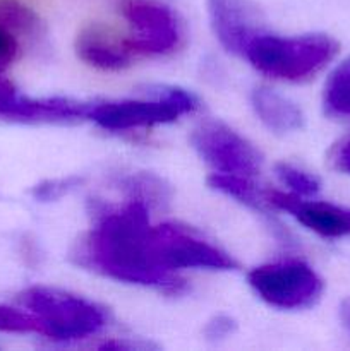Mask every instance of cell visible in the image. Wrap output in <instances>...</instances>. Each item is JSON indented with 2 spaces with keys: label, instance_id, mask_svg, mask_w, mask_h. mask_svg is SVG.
Here are the masks:
<instances>
[{
  "label": "cell",
  "instance_id": "obj_1",
  "mask_svg": "<svg viewBox=\"0 0 350 351\" xmlns=\"http://www.w3.org/2000/svg\"><path fill=\"white\" fill-rule=\"evenodd\" d=\"M148 213L150 209L136 201L120 209L95 204V226L78 243L72 259L117 281L177 291L184 283L160 264Z\"/></svg>",
  "mask_w": 350,
  "mask_h": 351
},
{
  "label": "cell",
  "instance_id": "obj_2",
  "mask_svg": "<svg viewBox=\"0 0 350 351\" xmlns=\"http://www.w3.org/2000/svg\"><path fill=\"white\" fill-rule=\"evenodd\" d=\"M338 53V43L328 34L277 36L257 33L244 55L268 77L280 81H305L318 74Z\"/></svg>",
  "mask_w": 350,
  "mask_h": 351
},
{
  "label": "cell",
  "instance_id": "obj_3",
  "mask_svg": "<svg viewBox=\"0 0 350 351\" xmlns=\"http://www.w3.org/2000/svg\"><path fill=\"white\" fill-rule=\"evenodd\" d=\"M19 304L38 319V335L54 341H79L98 335L106 324L98 305L57 288H27L19 295Z\"/></svg>",
  "mask_w": 350,
  "mask_h": 351
},
{
  "label": "cell",
  "instance_id": "obj_4",
  "mask_svg": "<svg viewBox=\"0 0 350 351\" xmlns=\"http://www.w3.org/2000/svg\"><path fill=\"white\" fill-rule=\"evenodd\" d=\"M151 99H117L91 103L88 120L105 130H129L137 127L170 123L198 108V99L189 91L161 86L150 91Z\"/></svg>",
  "mask_w": 350,
  "mask_h": 351
},
{
  "label": "cell",
  "instance_id": "obj_5",
  "mask_svg": "<svg viewBox=\"0 0 350 351\" xmlns=\"http://www.w3.org/2000/svg\"><path fill=\"white\" fill-rule=\"evenodd\" d=\"M247 280L261 300L283 311L311 307L323 293L321 278L309 264L299 259L254 267Z\"/></svg>",
  "mask_w": 350,
  "mask_h": 351
},
{
  "label": "cell",
  "instance_id": "obj_6",
  "mask_svg": "<svg viewBox=\"0 0 350 351\" xmlns=\"http://www.w3.org/2000/svg\"><path fill=\"white\" fill-rule=\"evenodd\" d=\"M191 143L196 153L218 173L256 177L263 156L246 137L220 120H205L192 130Z\"/></svg>",
  "mask_w": 350,
  "mask_h": 351
},
{
  "label": "cell",
  "instance_id": "obj_7",
  "mask_svg": "<svg viewBox=\"0 0 350 351\" xmlns=\"http://www.w3.org/2000/svg\"><path fill=\"white\" fill-rule=\"evenodd\" d=\"M122 14L134 27L132 36L124 40L130 53H168L180 43L182 27L170 7L150 0H126Z\"/></svg>",
  "mask_w": 350,
  "mask_h": 351
},
{
  "label": "cell",
  "instance_id": "obj_8",
  "mask_svg": "<svg viewBox=\"0 0 350 351\" xmlns=\"http://www.w3.org/2000/svg\"><path fill=\"white\" fill-rule=\"evenodd\" d=\"M154 235L158 259L170 273L177 269L233 271L239 267L232 256L175 225L154 226Z\"/></svg>",
  "mask_w": 350,
  "mask_h": 351
},
{
  "label": "cell",
  "instance_id": "obj_9",
  "mask_svg": "<svg viewBox=\"0 0 350 351\" xmlns=\"http://www.w3.org/2000/svg\"><path fill=\"white\" fill-rule=\"evenodd\" d=\"M91 103L69 98H30L0 72V119L12 122H78L88 120Z\"/></svg>",
  "mask_w": 350,
  "mask_h": 351
},
{
  "label": "cell",
  "instance_id": "obj_10",
  "mask_svg": "<svg viewBox=\"0 0 350 351\" xmlns=\"http://www.w3.org/2000/svg\"><path fill=\"white\" fill-rule=\"evenodd\" d=\"M268 201L273 208L287 211L301 225L325 239L350 237V209L323 201H304L292 192L270 191Z\"/></svg>",
  "mask_w": 350,
  "mask_h": 351
},
{
  "label": "cell",
  "instance_id": "obj_11",
  "mask_svg": "<svg viewBox=\"0 0 350 351\" xmlns=\"http://www.w3.org/2000/svg\"><path fill=\"white\" fill-rule=\"evenodd\" d=\"M208 3L220 43L232 53L244 55L247 43L259 33L246 0H208Z\"/></svg>",
  "mask_w": 350,
  "mask_h": 351
},
{
  "label": "cell",
  "instance_id": "obj_12",
  "mask_svg": "<svg viewBox=\"0 0 350 351\" xmlns=\"http://www.w3.org/2000/svg\"><path fill=\"white\" fill-rule=\"evenodd\" d=\"M78 55L89 65L105 71H119L129 65L130 51L122 41H117L102 27L91 26L82 31L75 41Z\"/></svg>",
  "mask_w": 350,
  "mask_h": 351
},
{
  "label": "cell",
  "instance_id": "obj_13",
  "mask_svg": "<svg viewBox=\"0 0 350 351\" xmlns=\"http://www.w3.org/2000/svg\"><path fill=\"white\" fill-rule=\"evenodd\" d=\"M253 108L261 122L275 134L295 132L304 123L301 108L292 99L270 88L254 89Z\"/></svg>",
  "mask_w": 350,
  "mask_h": 351
},
{
  "label": "cell",
  "instance_id": "obj_14",
  "mask_svg": "<svg viewBox=\"0 0 350 351\" xmlns=\"http://www.w3.org/2000/svg\"><path fill=\"white\" fill-rule=\"evenodd\" d=\"M209 187L215 189V191L222 192V194L229 195V197L237 199L240 204L247 206L253 211L259 213L264 218L271 219V211L270 208L273 206L268 201L266 192H261L256 185L250 182L249 177H242V175H232V173H215L208 178Z\"/></svg>",
  "mask_w": 350,
  "mask_h": 351
},
{
  "label": "cell",
  "instance_id": "obj_15",
  "mask_svg": "<svg viewBox=\"0 0 350 351\" xmlns=\"http://www.w3.org/2000/svg\"><path fill=\"white\" fill-rule=\"evenodd\" d=\"M120 189L129 201L141 202L148 209H160L170 202V189L161 178L151 173H134L120 180Z\"/></svg>",
  "mask_w": 350,
  "mask_h": 351
},
{
  "label": "cell",
  "instance_id": "obj_16",
  "mask_svg": "<svg viewBox=\"0 0 350 351\" xmlns=\"http://www.w3.org/2000/svg\"><path fill=\"white\" fill-rule=\"evenodd\" d=\"M323 105L329 117L350 120V57L329 74L325 84Z\"/></svg>",
  "mask_w": 350,
  "mask_h": 351
},
{
  "label": "cell",
  "instance_id": "obj_17",
  "mask_svg": "<svg viewBox=\"0 0 350 351\" xmlns=\"http://www.w3.org/2000/svg\"><path fill=\"white\" fill-rule=\"evenodd\" d=\"M0 23L16 38L38 40L41 36V23L36 14L16 0H0Z\"/></svg>",
  "mask_w": 350,
  "mask_h": 351
},
{
  "label": "cell",
  "instance_id": "obj_18",
  "mask_svg": "<svg viewBox=\"0 0 350 351\" xmlns=\"http://www.w3.org/2000/svg\"><path fill=\"white\" fill-rule=\"evenodd\" d=\"M277 177L283 185H287L292 191V194H297L301 197H311V195L319 192V180L314 175L307 173V171L301 170L297 167H292L288 163H278Z\"/></svg>",
  "mask_w": 350,
  "mask_h": 351
},
{
  "label": "cell",
  "instance_id": "obj_19",
  "mask_svg": "<svg viewBox=\"0 0 350 351\" xmlns=\"http://www.w3.org/2000/svg\"><path fill=\"white\" fill-rule=\"evenodd\" d=\"M0 331L16 332V335H30V332L38 335L40 324L31 312L9 307V305H0Z\"/></svg>",
  "mask_w": 350,
  "mask_h": 351
},
{
  "label": "cell",
  "instance_id": "obj_20",
  "mask_svg": "<svg viewBox=\"0 0 350 351\" xmlns=\"http://www.w3.org/2000/svg\"><path fill=\"white\" fill-rule=\"evenodd\" d=\"M82 184L81 177H64V178H50L43 180L31 189V195L40 202H54L67 195L69 192L75 191Z\"/></svg>",
  "mask_w": 350,
  "mask_h": 351
},
{
  "label": "cell",
  "instance_id": "obj_21",
  "mask_svg": "<svg viewBox=\"0 0 350 351\" xmlns=\"http://www.w3.org/2000/svg\"><path fill=\"white\" fill-rule=\"evenodd\" d=\"M19 43L17 38L0 23V72L5 71L17 57Z\"/></svg>",
  "mask_w": 350,
  "mask_h": 351
},
{
  "label": "cell",
  "instance_id": "obj_22",
  "mask_svg": "<svg viewBox=\"0 0 350 351\" xmlns=\"http://www.w3.org/2000/svg\"><path fill=\"white\" fill-rule=\"evenodd\" d=\"M329 163L335 170L350 175V137H345L331 147Z\"/></svg>",
  "mask_w": 350,
  "mask_h": 351
},
{
  "label": "cell",
  "instance_id": "obj_23",
  "mask_svg": "<svg viewBox=\"0 0 350 351\" xmlns=\"http://www.w3.org/2000/svg\"><path fill=\"white\" fill-rule=\"evenodd\" d=\"M233 331H235V322H233V319L226 317V315H218V317L211 319V321L208 322L205 332L206 336H208V339L216 341V339L226 338V336L232 335Z\"/></svg>",
  "mask_w": 350,
  "mask_h": 351
},
{
  "label": "cell",
  "instance_id": "obj_24",
  "mask_svg": "<svg viewBox=\"0 0 350 351\" xmlns=\"http://www.w3.org/2000/svg\"><path fill=\"white\" fill-rule=\"evenodd\" d=\"M340 319H342L347 331L350 332V297L345 298V300L342 302V305H340Z\"/></svg>",
  "mask_w": 350,
  "mask_h": 351
}]
</instances>
